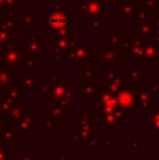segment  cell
<instances>
[{
	"mask_svg": "<svg viewBox=\"0 0 159 160\" xmlns=\"http://www.w3.org/2000/svg\"><path fill=\"white\" fill-rule=\"evenodd\" d=\"M7 121H8V120H7L6 118H3V117L0 116V128H1L2 127H3V124L7 122Z\"/></svg>",
	"mask_w": 159,
	"mask_h": 160,
	"instance_id": "cell-52",
	"label": "cell"
},
{
	"mask_svg": "<svg viewBox=\"0 0 159 160\" xmlns=\"http://www.w3.org/2000/svg\"><path fill=\"white\" fill-rule=\"evenodd\" d=\"M118 50H120L127 58L131 57V37H124L123 36L119 47H118Z\"/></svg>",
	"mask_w": 159,
	"mask_h": 160,
	"instance_id": "cell-39",
	"label": "cell"
},
{
	"mask_svg": "<svg viewBox=\"0 0 159 160\" xmlns=\"http://www.w3.org/2000/svg\"><path fill=\"white\" fill-rule=\"evenodd\" d=\"M17 7V0H4L2 11L4 12H12L14 8Z\"/></svg>",
	"mask_w": 159,
	"mask_h": 160,
	"instance_id": "cell-47",
	"label": "cell"
},
{
	"mask_svg": "<svg viewBox=\"0 0 159 160\" xmlns=\"http://www.w3.org/2000/svg\"><path fill=\"white\" fill-rule=\"evenodd\" d=\"M1 23L3 24V25H6L8 28H10L12 32H17V30H19V28H20L19 18H17V17L12 18V19L7 18V17L2 18Z\"/></svg>",
	"mask_w": 159,
	"mask_h": 160,
	"instance_id": "cell-40",
	"label": "cell"
},
{
	"mask_svg": "<svg viewBox=\"0 0 159 160\" xmlns=\"http://www.w3.org/2000/svg\"><path fill=\"white\" fill-rule=\"evenodd\" d=\"M102 1H104V2H115V1H117V0H102Z\"/></svg>",
	"mask_w": 159,
	"mask_h": 160,
	"instance_id": "cell-54",
	"label": "cell"
},
{
	"mask_svg": "<svg viewBox=\"0 0 159 160\" xmlns=\"http://www.w3.org/2000/svg\"><path fill=\"white\" fill-rule=\"evenodd\" d=\"M153 12L148 11L147 9H145L144 7H138L137 8V11H136V19H137L138 22H152V19H153Z\"/></svg>",
	"mask_w": 159,
	"mask_h": 160,
	"instance_id": "cell-38",
	"label": "cell"
},
{
	"mask_svg": "<svg viewBox=\"0 0 159 160\" xmlns=\"http://www.w3.org/2000/svg\"><path fill=\"white\" fill-rule=\"evenodd\" d=\"M79 96H77V92L73 91V87L71 86V88L64 94L61 98H59L58 100L52 101V105L56 107H59L60 109H62L63 111L69 112L73 109V102L75 100H77Z\"/></svg>",
	"mask_w": 159,
	"mask_h": 160,
	"instance_id": "cell-19",
	"label": "cell"
},
{
	"mask_svg": "<svg viewBox=\"0 0 159 160\" xmlns=\"http://www.w3.org/2000/svg\"><path fill=\"white\" fill-rule=\"evenodd\" d=\"M38 125V117L32 111H25L21 119L15 122V132L19 136L33 135V128Z\"/></svg>",
	"mask_w": 159,
	"mask_h": 160,
	"instance_id": "cell-9",
	"label": "cell"
},
{
	"mask_svg": "<svg viewBox=\"0 0 159 160\" xmlns=\"http://www.w3.org/2000/svg\"><path fill=\"white\" fill-rule=\"evenodd\" d=\"M157 95L154 93L152 86H137L135 91V107L137 111L147 110L157 100Z\"/></svg>",
	"mask_w": 159,
	"mask_h": 160,
	"instance_id": "cell-7",
	"label": "cell"
},
{
	"mask_svg": "<svg viewBox=\"0 0 159 160\" xmlns=\"http://www.w3.org/2000/svg\"><path fill=\"white\" fill-rule=\"evenodd\" d=\"M13 32L0 22V46H6L12 42Z\"/></svg>",
	"mask_w": 159,
	"mask_h": 160,
	"instance_id": "cell-36",
	"label": "cell"
},
{
	"mask_svg": "<svg viewBox=\"0 0 159 160\" xmlns=\"http://www.w3.org/2000/svg\"><path fill=\"white\" fill-rule=\"evenodd\" d=\"M23 65V73H34L38 70V61L37 57H31L26 55L22 60Z\"/></svg>",
	"mask_w": 159,
	"mask_h": 160,
	"instance_id": "cell-26",
	"label": "cell"
},
{
	"mask_svg": "<svg viewBox=\"0 0 159 160\" xmlns=\"http://www.w3.org/2000/svg\"><path fill=\"white\" fill-rule=\"evenodd\" d=\"M127 58L120 50L111 47H98L97 51L93 52L91 64L96 69H99L102 65H115L119 61H127Z\"/></svg>",
	"mask_w": 159,
	"mask_h": 160,
	"instance_id": "cell-3",
	"label": "cell"
},
{
	"mask_svg": "<svg viewBox=\"0 0 159 160\" xmlns=\"http://www.w3.org/2000/svg\"><path fill=\"white\" fill-rule=\"evenodd\" d=\"M52 3L53 9L47 14V24L48 31L56 32L63 30L68 26V13L62 10V2L56 1Z\"/></svg>",
	"mask_w": 159,
	"mask_h": 160,
	"instance_id": "cell-5",
	"label": "cell"
},
{
	"mask_svg": "<svg viewBox=\"0 0 159 160\" xmlns=\"http://www.w3.org/2000/svg\"><path fill=\"white\" fill-rule=\"evenodd\" d=\"M0 137L8 144L9 146H11L13 144V142L19 139V135L15 132V122L8 120L3 124V127L0 128Z\"/></svg>",
	"mask_w": 159,
	"mask_h": 160,
	"instance_id": "cell-21",
	"label": "cell"
},
{
	"mask_svg": "<svg viewBox=\"0 0 159 160\" xmlns=\"http://www.w3.org/2000/svg\"><path fill=\"white\" fill-rule=\"evenodd\" d=\"M22 103H23L22 101L15 100V99H12L10 97L0 95V114L9 111V110H11L15 106L22 105Z\"/></svg>",
	"mask_w": 159,
	"mask_h": 160,
	"instance_id": "cell-29",
	"label": "cell"
},
{
	"mask_svg": "<svg viewBox=\"0 0 159 160\" xmlns=\"http://www.w3.org/2000/svg\"><path fill=\"white\" fill-rule=\"evenodd\" d=\"M117 15L119 18H125L127 22H131L133 17H135L138 4L137 1L133 0H121L117 1Z\"/></svg>",
	"mask_w": 159,
	"mask_h": 160,
	"instance_id": "cell-16",
	"label": "cell"
},
{
	"mask_svg": "<svg viewBox=\"0 0 159 160\" xmlns=\"http://www.w3.org/2000/svg\"><path fill=\"white\" fill-rule=\"evenodd\" d=\"M98 128L96 125L91 128H77V130L72 132L73 146H87L89 139L97 136Z\"/></svg>",
	"mask_w": 159,
	"mask_h": 160,
	"instance_id": "cell-13",
	"label": "cell"
},
{
	"mask_svg": "<svg viewBox=\"0 0 159 160\" xmlns=\"http://www.w3.org/2000/svg\"><path fill=\"white\" fill-rule=\"evenodd\" d=\"M156 42L159 44V30L156 31Z\"/></svg>",
	"mask_w": 159,
	"mask_h": 160,
	"instance_id": "cell-53",
	"label": "cell"
},
{
	"mask_svg": "<svg viewBox=\"0 0 159 160\" xmlns=\"http://www.w3.org/2000/svg\"><path fill=\"white\" fill-rule=\"evenodd\" d=\"M147 39L145 37H131V58L133 61H141V57L143 55V50H144L145 42Z\"/></svg>",
	"mask_w": 159,
	"mask_h": 160,
	"instance_id": "cell-22",
	"label": "cell"
},
{
	"mask_svg": "<svg viewBox=\"0 0 159 160\" xmlns=\"http://www.w3.org/2000/svg\"><path fill=\"white\" fill-rule=\"evenodd\" d=\"M0 95L10 97L12 99L19 101H23V95H22V91L15 85H10V86H4L0 88Z\"/></svg>",
	"mask_w": 159,
	"mask_h": 160,
	"instance_id": "cell-25",
	"label": "cell"
},
{
	"mask_svg": "<svg viewBox=\"0 0 159 160\" xmlns=\"http://www.w3.org/2000/svg\"><path fill=\"white\" fill-rule=\"evenodd\" d=\"M92 56V47L85 42H77L75 40L70 47L68 53H67V59L69 61H74L80 65L91 64Z\"/></svg>",
	"mask_w": 159,
	"mask_h": 160,
	"instance_id": "cell-4",
	"label": "cell"
},
{
	"mask_svg": "<svg viewBox=\"0 0 159 160\" xmlns=\"http://www.w3.org/2000/svg\"><path fill=\"white\" fill-rule=\"evenodd\" d=\"M143 149V142L137 139L136 135L132 136L131 141L127 142V152H133V150H142Z\"/></svg>",
	"mask_w": 159,
	"mask_h": 160,
	"instance_id": "cell-41",
	"label": "cell"
},
{
	"mask_svg": "<svg viewBox=\"0 0 159 160\" xmlns=\"http://www.w3.org/2000/svg\"><path fill=\"white\" fill-rule=\"evenodd\" d=\"M49 89H50V82H39L37 86V94L39 97L44 95H48Z\"/></svg>",
	"mask_w": 159,
	"mask_h": 160,
	"instance_id": "cell-44",
	"label": "cell"
},
{
	"mask_svg": "<svg viewBox=\"0 0 159 160\" xmlns=\"http://www.w3.org/2000/svg\"><path fill=\"white\" fill-rule=\"evenodd\" d=\"M127 78L131 82H142V67L129 65L127 68Z\"/></svg>",
	"mask_w": 159,
	"mask_h": 160,
	"instance_id": "cell-30",
	"label": "cell"
},
{
	"mask_svg": "<svg viewBox=\"0 0 159 160\" xmlns=\"http://www.w3.org/2000/svg\"><path fill=\"white\" fill-rule=\"evenodd\" d=\"M17 65L8 63L0 58V88L10 85L17 86Z\"/></svg>",
	"mask_w": 159,
	"mask_h": 160,
	"instance_id": "cell-8",
	"label": "cell"
},
{
	"mask_svg": "<svg viewBox=\"0 0 159 160\" xmlns=\"http://www.w3.org/2000/svg\"><path fill=\"white\" fill-rule=\"evenodd\" d=\"M3 2H4V0H0V8H2V6H3Z\"/></svg>",
	"mask_w": 159,
	"mask_h": 160,
	"instance_id": "cell-55",
	"label": "cell"
},
{
	"mask_svg": "<svg viewBox=\"0 0 159 160\" xmlns=\"http://www.w3.org/2000/svg\"><path fill=\"white\" fill-rule=\"evenodd\" d=\"M151 23H152V25H153L154 32L159 30V11H156V14L153 17Z\"/></svg>",
	"mask_w": 159,
	"mask_h": 160,
	"instance_id": "cell-50",
	"label": "cell"
},
{
	"mask_svg": "<svg viewBox=\"0 0 159 160\" xmlns=\"http://www.w3.org/2000/svg\"><path fill=\"white\" fill-rule=\"evenodd\" d=\"M3 60L8 63L22 65L23 60V49L17 42H11L3 46Z\"/></svg>",
	"mask_w": 159,
	"mask_h": 160,
	"instance_id": "cell-12",
	"label": "cell"
},
{
	"mask_svg": "<svg viewBox=\"0 0 159 160\" xmlns=\"http://www.w3.org/2000/svg\"><path fill=\"white\" fill-rule=\"evenodd\" d=\"M102 0H85L79 2V10L84 18L100 17L107 11L106 7L102 6Z\"/></svg>",
	"mask_w": 159,
	"mask_h": 160,
	"instance_id": "cell-11",
	"label": "cell"
},
{
	"mask_svg": "<svg viewBox=\"0 0 159 160\" xmlns=\"http://www.w3.org/2000/svg\"><path fill=\"white\" fill-rule=\"evenodd\" d=\"M77 40L73 36V28L67 26L66 28L52 32V45L48 48V56L52 57L53 67H61L62 57L67 56L72 44Z\"/></svg>",
	"mask_w": 159,
	"mask_h": 160,
	"instance_id": "cell-1",
	"label": "cell"
},
{
	"mask_svg": "<svg viewBox=\"0 0 159 160\" xmlns=\"http://www.w3.org/2000/svg\"><path fill=\"white\" fill-rule=\"evenodd\" d=\"M44 39L40 37L38 32H28L27 40L23 42L22 49L25 51L26 55L31 57H39L42 55L44 46H42Z\"/></svg>",
	"mask_w": 159,
	"mask_h": 160,
	"instance_id": "cell-10",
	"label": "cell"
},
{
	"mask_svg": "<svg viewBox=\"0 0 159 160\" xmlns=\"http://www.w3.org/2000/svg\"><path fill=\"white\" fill-rule=\"evenodd\" d=\"M118 101L115 95L107 93V92H98L97 97L94 100L93 106V111H98V110L102 109V108H108V107H117Z\"/></svg>",
	"mask_w": 159,
	"mask_h": 160,
	"instance_id": "cell-18",
	"label": "cell"
},
{
	"mask_svg": "<svg viewBox=\"0 0 159 160\" xmlns=\"http://www.w3.org/2000/svg\"><path fill=\"white\" fill-rule=\"evenodd\" d=\"M48 76H49V82H50V89H49L48 94V100L49 101H56L59 98H61L69 89L71 88V86H69V84L63 81L61 75L55 73V72L48 71Z\"/></svg>",
	"mask_w": 159,
	"mask_h": 160,
	"instance_id": "cell-6",
	"label": "cell"
},
{
	"mask_svg": "<svg viewBox=\"0 0 159 160\" xmlns=\"http://www.w3.org/2000/svg\"><path fill=\"white\" fill-rule=\"evenodd\" d=\"M142 3V7L147 9L151 12H156L157 11V0H138Z\"/></svg>",
	"mask_w": 159,
	"mask_h": 160,
	"instance_id": "cell-43",
	"label": "cell"
},
{
	"mask_svg": "<svg viewBox=\"0 0 159 160\" xmlns=\"http://www.w3.org/2000/svg\"><path fill=\"white\" fill-rule=\"evenodd\" d=\"M89 101H94L97 97V83L95 82H83V84L77 88Z\"/></svg>",
	"mask_w": 159,
	"mask_h": 160,
	"instance_id": "cell-24",
	"label": "cell"
},
{
	"mask_svg": "<svg viewBox=\"0 0 159 160\" xmlns=\"http://www.w3.org/2000/svg\"><path fill=\"white\" fill-rule=\"evenodd\" d=\"M154 33V28L152 23L149 22H138L137 21V25H136V34L140 37H149L152 36V34Z\"/></svg>",
	"mask_w": 159,
	"mask_h": 160,
	"instance_id": "cell-33",
	"label": "cell"
},
{
	"mask_svg": "<svg viewBox=\"0 0 159 160\" xmlns=\"http://www.w3.org/2000/svg\"><path fill=\"white\" fill-rule=\"evenodd\" d=\"M38 83V78L33 73H23V75L19 76L17 87L22 92H34L37 91Z\"/></svg>",
	"mask_w": 159,
	"mask_h": 160,
	"instance_id": "cell-20",
	"label": "cell"
},
{
	"mask_svg": "<svg viewBox=\"0 0 159 160\" xmlns=\"http://www.w3.org/2000/svg\"><path fill=\"white\" fill-rule=\"evenodd\" d=\"M42 121H44V125H42V131L48 132V131H57V121L51 119L48 114L42 117Z\"/></svg>",
	"mask_w": 159,
	"mask_h": 160,
	"instance_id": "cell-42",
	"label": "cell"
},
{
	"mask_svg": "<svg viewBox=\"0 0 159 160\" xmlns=\"http://www.w3.org/2000/svg\"><path fill=\"white\" fill-rule=\"evenodd\" d=\"M8 147H0V160H13V152L8 149Z\"/></svg>",
	"mask_w": 159,
	"mask_h": 160,
	"instance_id": "cell-45",
	"label": "cell"
},
{
	"mask_svg": "<svg viewBox=\"0 0 159 160\" xmlns=\"http://www.w3.org/2000/svg\"><path fill=\"white\" fill-rule=\"evenodd\" d=\"M159 58V44L157 42H146L141 57V61H153Z\"/></svg>",
	"mask_w": 159,
	"mask_h": 160,
	"instance_id": "cell-23",
	"label": "cell"
},
{
	"mask_svg": "<svg viewBox=\"0 0 159 160\" xmlns=\"http://www.w3.org/2000/svg\"><path fill=\"white\" fill-rule=\"evenodd\" d=\"M58 160H73V157L71 155H69V152L67 150H63L62 154H60V156L58 157Z\"/></svg>",
	"mask_w": 159,
	"mask_h": 160,
	"instance_id": "cell-51",
	"label": "cell"
},
{
	"mask_svg": "<svg viewBox=\"0 0 159 160\" xmlns=\"http://www.w3.org/2000/svg\"><path fill=\"white\" fill-rule=\"evenodd\" d=\"M117 145H118V141L112 139L111 136H107L106 141L102 142V150H111L112 147H115V146H117Z\"/></svg>",
	"mask_w": 159,
	"mask_h": 160,
	"instance_id": "cell-46",
	"label": "cell"
},
{
	"mask_svg": "<svg viewBox=\"0 0 159 160\" xmlns=\"http://www.w3.org/2000/svg\"><path fill=\"white\" fill-rule=\"evenodd\" d=\"M96 68L92 64L83 65L82 71V80L83 82H95L97 83V76H96Z\"/></svg>",
	"mask_w": 159,
	"mask_h": 160,
	"instance_id": "cell-32",
	"label": "cell"
},
{
	"mask_svg": "<svg viewBox=\"0 0 159 160\" xmlns=\"http://www.w3.org/2000/svg\"><path fill=\"white\" fill-rule=\"evenodd\" d=\"M127 76H123L122 72L118 71V73L112 78L108 81H102V91L111 94V95H117V93L122 87L127 85Z\"/></svg>",
	"mask_w": 159,
	"mask_h": 160,
	"instance_id": "cell-15",
	"label": "cell"
},
{
	"mask_svg": "<svg viewBox=\"0 0 159 160\" xmlns=\"http://www.w3.org/2000/svg\"><path fill=\"white\" fill-rule=\"evenodd\" d=\"M97 120L100 121L109 132L117 131L118 128L127 120V110L121 108L120 106L102 108L97 111Z\"/></svg>",
	"mask_w": 159,
	"mask_h": 160,
	"instance_id": "cell-2",
	"label": "cell"
},
{
	"mask_svg": "<svg viewBox=\"0 0 159 160\" xmlns=\"http://www.w3.org/2000/svg\"><path fill=\"white\" fill-rule=\"evenodd\" d=\"M102 31V19L100 17L87 18V32L99 33Z\"/></svg>",
	"mask_w": 159,
	"mask_h": 160,
	"instance_id": "cell-31",
	"label": "cell"
},
{
	"mask_svg": "<svg viewBox=\"0 0 159 160\" xmlns=\"http://www.w3.org/2000/svg\"><path fill=\"white\" fill-rule=\"evenodd\" d=\"M156 160H159V155H158L157 157H156Z\"/></svg>",
	"mask_w": 159,
	"mask_h": 160,
	"instance_id": "cell-57",
	"label": "cell"
},
{
	"mask_svg": "<svg viewBox=\"0 0 159 160\" xmlns=\"http://www.w3.org/2000/svg\"><path fill=\"white\" fill-rule=\"evenodd\" d=\"M17 160H38V156L34 154L32 150H24L19 157Z\"/></svg>",
	"mask_w": 159,
	"mask_h": 160,
	"instance_id": "cell-48",
	"label": "cell"
},
{
	"mask_svg": "<svg viewBox=\"0 0 159 160\" xmlns=\"http://www.w3.org/2000/svg\"><path fill=\"white\" fill-rule=\"evenodd\" d=\"M19 22L20 26H25V28L38 25V19L36 15H34L33 12H23L21 17L19 18Z\"/></svg>",
	"mask_w": 159,
	"mask_h": 160,
	"instance_id": "cell-28",
	"label": "cell"
},
{
	"mask_svg": "<svg viewBox=\"0 0 159 160\" xmlns=\"http://www.w3.org/2000/svg\"><path fill=\"white\" fill-rule=\"evenodd\" d=\"M146 130L154 136H159V106H152L147 109Z\"/></svg>",
	"mask_w": 159,
	"mask_h": 160,
	"instance_id": "cell-17",
	"label": "cell"
},
{
	"mask_svg": "<svg viewBox=\"0 0 159 160\" xmlns=\"http://www.w3.org/2000/svg\"><path fill=\"white\" fill-rule=\"evenodd\" d=\"M117 1H121V0H117ZM137 1H138V0H137Z\"/></svg>",
	"mask_w": 159,
	"mask_h": 160,
	"instance_id": "cell-58",
	"label": "cell"
},
{
	"mask_svg": "<svg viewBox=\"0 0 159 160\" xmlns=\"http://www.w3.org/2000/svg\"><path fill=\"white\" fill-rule=\"evenodd\" d=\"M102 145V142L98 139V137H93V138L89 139L88 144H87V149L89 152H94V150H97L98 149V146Z\"/></svg>",
	"mask_w": 159,
	"mask_h": 160,
	"instance_id": "cell-49",
	"label": "cell"
},
{
	"mask_svg": "<svg viewBox=\"0 0 159 160\" xmlns=\"http://www.w3.org/2000/svg\"><path fill=\"white\" fill-rule=\"evenodd\" d=\"M122 37L123 35L121 32H108L107 33V46L118 49Z\"/></svg>",
	"mask_w": 159,
	"mask_h": 160,
	"instance_id": "cell-35",
	"label": "cell"
},
{
	"mask_svg": "<svg viewBox=\"0 0 159 160\" xmlns=\"http://www.w3.org/2000/svg\"><path fill=\"white\" fill-rule=\"evenodd\" d=\"M44 1H52V2H56V1H58V0H44Z\"/></svg>",
	"mask_w": 159,
	"mask_h": 160,
	"instance_id": "cell-56",
	"label": "cell"
},
{
	"mask_svg": "<svg viewBox=\"0 0 159 160\" xmlns=\"http://www.w3.org/2000/svg\"><path fill=\"white\" fill-rule=\"evenodd\" d=\"M92 114L93 110L87 112H77V128H91L92 125H94L92 123Z\"/></svg>",
	"mask_w": 159,
	"mask_h": 160,
	"instance_id": "cell-34",
	"label": "cell"
},
{
	"mask_svg": "<svg viewBox=\"0 0 159 160\" xmlns=\"http://www.w3.org/2000/svg\"><path fill=\"white\" fill-rule=\"evenodd\" d=\"M24 112H25V110H23V108H22V105H17L15 106V107H13L11 110H9V111L4 112V113L0 114L1 117H3V118H6L7 120H10V121H13V122H17V121H19L20 119L23 117Z\"/></svg>",
	"mask_w": 159,
	"mask_h": 160,
	"instance_id": "cell-27",
	"label": "cell"
},
{
	"mask_svg": "<svg viewBox=\"0 0 159 160\" xmlns=\"http://www.w3.org/2000/svg\"><path fill=\"white\" fill-rule=\"evenodd\" d=\"M47 110H48V113L47 114H48L51 119L57 121V122L58 121H62L64 117L68 114V112L63 111V110L60 109L59 107H56V106H53V105L48 106V107H47Z\"/></svg>",
	"mask_w": 159,
	"mask_h": 160,
	"instance_id": "cell-37",
	"label": "cell"
},
{
	"mask_svg": "<svg viewBox=\"0 0 159 160\" xmlns=\"http://www.w3.org/2000/svg\"><path fill=\"white\" fill-rule=\"evenodd\" d=\"M118 105L125 110H132L135 106V93L133 92V87L127 86L122 87L116 95Z\"/></svg>",
	"mask_w": 159,
	"mask_h": 160,
	"instance_id": "cell-14",
	"label": "cell"
}]
</instances>
